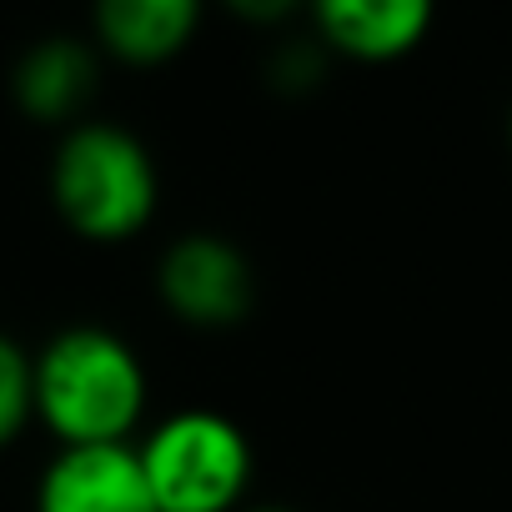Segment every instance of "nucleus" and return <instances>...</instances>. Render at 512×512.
Returning a JSON list of instances; mask_svg holds the SVG:
<instances>
[{
  "label": "nucleus",
  "mask_w": 512,
  "mask_h": 512,
  "mask_svg": "<svg viewBox=\"0 0 512 512\" xmlns=\"http://www.w3.org/2000/svg\"><path fill=\"white\" fill-rule=\"evenodd\" d=\"M327 76V46L322 41H282L267 61V86L282 96H307Z\"/></svg>",
  "instance_id": "9d476101"
},
{
  "label": "nucleus",
  "mask_w": 512,
  "mask_h": 512,
  "mask_svg": "<svg viewBox=\"0 0 512 512\" xmlns=\"http://www.w3.org/2000/svg\"><path fill=\"white\" fill-rule=\"evenodd\" d=\"M101 81V51L81 36H41L26 46L11 66V101L36 126H81V111L91 106Z\"/></svg>",
  "instance_id": "423d86ee"
},
{
  "label": "nucleus",
  "mask_w": 512,
  "mask_h": 512,
  "mask_svg": "<svg viewBox=\"0 0 512 512\" xmlns=\"http://www.w3.org/2000/svg\"><path fill=\"white\" fill-rule=\"evenodd\" d=\"M36 422V352L0 332V447Z\"/></svg>",
  "instance_id": "1a4fd4ad"
},
{
  "label": "nucleus",
  "mask_w": 512,
  "mask_h": 512,
  "mask_svg": "<svg viewBox=\"0 0 512 512\" xmlns=\"http://www.w3.org/2000/svg\"><path fill=\"white\" fill-rule=\"evenodd\" d=\"M507 141H512V111H507Z\"/></svg>",
  "instance_id": "ddd939ff"
},
{
  "label": "nucleus",
  "mask_w": 512,
  "mask_h": 512,
  "mask_svg": "<svg viewBox=\"0 0 512 512\" xmlns=\"http://www.w3.org/2000/svg\"><path fill=\"white\" fill-rule=\"evenodd\" d=\"M51 206L56 216L96 246L131 241L146 231L161 201V176L141 136L111 121H81L61 131L51 156Z\"/></svg>",
  "instance_id": "f03ea898"
},
{
  "label": "nucleus",
  "mask_w": 512,
  "mask_h": 512,
  "mask_svg": "<svg viewBox=\"0 0 512 512\" xmlns=\"http://www.w3.org/2000/svg\"><path fill=\"white\" fill-rule=\"evenodd\" d=\"M36 512H161L141 457L121 447H56L36 482Z\"/></svg>",
  "instance_id": "39448f33"
},
{
  "label": "nucleus",
  "mask_w": 512,
  "mask_h": 512,
  "mask_svg": "<svg viewBox=\"0 0 512 512\" xmlns=\"http://www.w3.org/2000/svg\"><path fill=\"white\" fill-rule=\"evenodd\" d=\"M231 11H236L241 21H251V26H282V21L297 16L292 0H236Z\"/></svg>",
  "instance_id": "9b49d317"
},
{
  "label": "nucleus",
  "mask_w": 512,
  "mask_h": 512,
  "mask_svg": "<svg viewBox=\"0 0 512 512\" xmlns=\"http://www.w3.org/2000/svg\"><path fill=\"white\" fill-rule=\"evenodd\" d=\"M246 512H292V507H277V502H272V507H246Z\"/></svg>",
  "instance_id": "f8f14e48"
},
{
  "label": "nucleus",
  "mask_w": 512,
  "mask_h": 512,
  "mask_svg": "<svg viewBox=\"0 0 512 512\" xmlns=\"http://www.w3.org/2000/svg\"><path fill=\"white\" fill-rule=\"evenodd\" d=\"M312 31L327 46V56L387 66L427 41L432 6L427 0H322V6H312Z\"/></svg>",
  "instance_id": "0eeeda50"
},
{
  "label": "nucleus",
  "mask_w": 512,
  "mask_h": 512,
  "mask_svg": "<svg viewBox=\"0 0 512 512\" xmlns=\"http://www.w3.org/2000/svg\"><path fill=\"white\" fill-rule=\"evenodd\" d=\"M201 26L196 0H101L91 11V46L121 66H166Z\"/></svg>",
  "instance_id": "6e6552de"
},
{
  "label": "nucleus",
  "mask_w": 512,
  "mask_h": 512,
  "mask_svg": "<svg viewBox=\"0 0 512 512\" xmlns=\"http://www.w3.org/2000/svg\"><path fill=\"white\" fill-rule=\"evenodd\" d=\"M136 457L161 512H236L251 487V442L211 407L161 417L136 442Z\"/></svg>",
  "instance_id": "7ed1b4c3"
},
{
  "label": "nucleus",
  "mask_w": 512,
  "mask_h": 512,
  "mask_svg": "<svg viewBox=\"0 0 512 512\" xmlns=\"http://www.w3.org/2000/svg\"><path fill=\"white\" fill-rule=\"evenodd\" d=\"M156 297L191 332H231L256 307L251 256L221 231H186L161 251Z\"/></svg>",
  "instance_id": "20e7f679"
},
{
  "label": "nucleus",
  "mask_w": 512,
  "mask_h": 512,
  "mask_svg": "<svg viewBox=\"0 0 512 512\" xmlns=\"http://www.w3.org/2000/svg\"><path fill=\"white\" fill-rule=\"evenodd\" d=\"M146 367L126 337L96 322L61 327L36 352V422L61 447H121L146 417Z\"/></svg>",
  "instance_id": "f257e3e1"
}]
</instances>
